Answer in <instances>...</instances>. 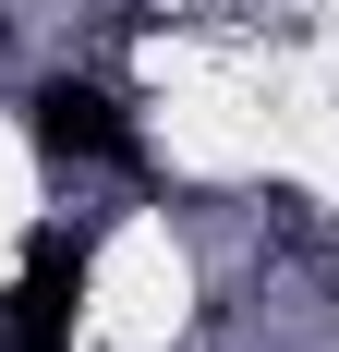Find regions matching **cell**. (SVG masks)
<instances>
[{"label":"cell","mask_w":339,"mask_h":352,"mask_svg":"<svg viewBox=\"0 0 339 352\" xmlns=\"http://www.w3.org/2000/svg\"><path fill=\"white\" fill-rule=\"evenodd\" d=\"M85 267H97V255L73 243V231H36L25 280H12V316H0V352H61L73 340V304H85Z\"/></svg>","instance_id":"1"},{"label":"cell","mask_w":339,"mask_h":352,"mask_svg":"<svg viewBox=\"0 0 339 352\" xmlns=\"http://www.w3.org/2000/svg\"><path fill=\"white\" fill-rule=\"evenodd\" d=\"M36 146L49 158H97V170H134V122H121V98L109 85H36Z\"/></svg>","instance_id":"2"}]
</instances>
